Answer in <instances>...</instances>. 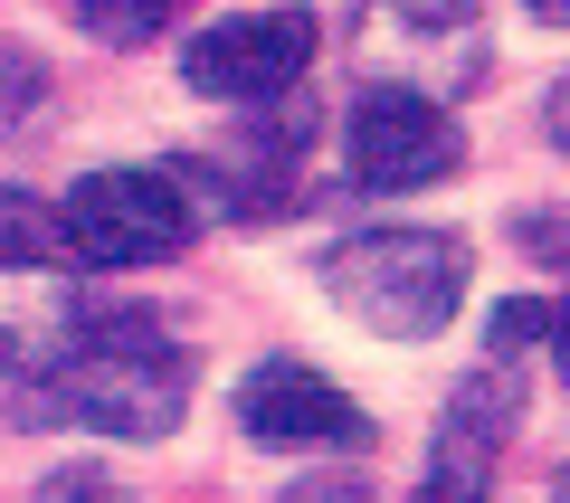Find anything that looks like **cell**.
Here are the masks:
<instances>
[{
    "label": "cell",
    "instance_id": "5bb4252c",
    "mask_svg": "<svg viewBox=\"0 0 570 503\" xmlns=\"http://www.w3.org/2000/svg\"><path fill=\"white\" fill-rule=\"evenodd\" d=\"M532 20H551V29H570V0H523Z\"/></svg>",
    "mask_w": 570,
    "mask_h": 503
},
{
    "label": "cell",
    "instance_id": "8fae6325",
    "mask_svg": "<svg viewBox=\"0 0 570 503\" xmlns=\"http://www.w3.org/2000/svg\"><path fill=\"white\" fill-rule=\"evenodd\" d=\"M39 503H124V494H105L96 475H48V484H39Z\"/></svg>",
    "mask_w": 570,
    "mask_h": 503
},
{
    "label": "cell",
    "instance_id": "277c9868",
    "mask_svg": "<svg viewBox=\"0 0 570 503\" xmlns=\"http://www.w3.org/2000/svg\"><path fill=\"white\" fill-rule=\"evenodd\" d=\"M343 142H352V181L362 190H428V181H448L456 161H466L456 115L438 96H419V86H371L352 105Z\"/></svg>",
    "mask_w": 570,
    "mask_h": 503
},
{
    "label": "cell",
    "instance_id": "7a4b0ae2",
    "mask_svg": "<svg viewBox=\"0 0 570 503\" xmlns=\"http://www.w3.org/2000/svg\"><path fill=\"white\" fill-rule=\"evenodd\" d=\"M48 408L96 427V437H171L190 408V362L171 343H153L142 323L96 314V333L48 371Z\"/></svg>",
    "mask_w": 570,
    "mask_h": 503
},
{
    "label": "cell",
    "instance_id": "6da1fadb",
    "mask_svg": "<svg viewBox=\"0 0 570 503\" xmlns=\"http://www.w3.org/2000/svg\"><path fill=\"white\" fill-rule=\"evenodd\" d=\"M314 285H324L362 333L428 343V333H448V323H456V295H466V247H456L448 228H362V238L324 247Z\"/></svg>",
    "mask_w": 570,
    "mask_h": 503
},
{
    "label": "cell",
    "instance_id": "52a82bcc",
    "mask_svg": "<svg viewBox=\"0 0 570 503\" xmlns=\"http://www.w3.org/2000/svg\"><path fill=\"white\" fill-rule=\"evenodd\" d=\"M504 408H513L504 371H485V381L448 408V427H438V465H428L419 503H494V437H504Z\"/></svg>",
    "mask_w": 570,
    "mask_h": 503
},
{
    "label": "cell",
    "instance_id": "3957f363",
    "mask_svg": "<svg viewBox=\"0 0 570 503\" xmlns=\"http://www.w3.org/2000/svg\"><path fill=\"white\" fill-rule=\"evenodd\" d=\"M58 247L86 266H153L190 247V200L171 171H86L58 209Z\"/></svg>",
    "mask_w": 570,
    "mask_h": 503
},
{
    "label": "cell",
    "instance_id": "30bf717a",
    "mask_svg": "<svg viewBox=\"0 0 570 503\" xmlns=\"http://www.w3.org/2000/svg\"><path fill=\"white\" fill-rule=\"evenodd\" d=\"M542 333H551V304L513 295L504 314H494V362H504V352H523V343H542Z\"/></svg>",
    "mask_w": 570,
    "mask_h": 503
},
{
    "label": "cell",
    "instance_id": "7c38bea8",
    "mask_svg": "<svg viewBox=\"0 0 570 503\" xmlns=\"http://www.w3.org/2000/svg\"><path fill=\"white\" fill-rule=\"evenodd\" d=\"M551 362L570 371V304H551Z\"/></svg>",
    "mask_w": 570,
    "mask_h": 503
},
{
    "label": "cell",
    "instance_id": "5b68a950",
    "mask_svg": "<svg viewBox=\"0 0 570 503\" xmlns=\"http://www.w3.org/2000/svg\"><path fill=\"white\" fill-rule=\"evenodd\" d=\"M305 58H314L305 10H238V20H209L181 48V77L219 105H276V96H295Z\"/></svg>",
    "mask_w": 570,
    "mask_h": 503
},
{
    "label": "cell",
    "instance_id": "4fadbf2b",
    "mask_svg": "<svg viewBox=\"0 0 570 503\" xmlns=\"http://www.w3.org/2000/svg\"><path fill=\"white\" fill-rule=\"evenodd\" d=\"M551 142L570 152V77H561V96H551Z\"/></svg>",
    "mask_w": 570,
    "mask_h": 503
},
{
    "label": "cell",
    "instance_id": "9c48e42d",
    "mask_svg": "<svg viewBox=\"0 0 570 503\" xmlns=\"http://www.w3.org/2000/svg\"><path fill=\"white\" fill-rule=\"evenodd\" d=\"M39 96H48V67L29 58V48H0V134H10Z\"/></svg>",
    "mask_w": 570,
    "mask_h": 503
},
{
    "label": "cell",
    "instance_id": "ba28073f",
    "mask_svg": "<svg viewBox=\"0 0 570 503\" xmlns=\"http://www.w3.org/2000/svg\"><path fill=\"white\" fill-rule=\"evenodd\" d=\"M67 10H77L86 39H105V48H142L153 29L171 20V10H181V0H67Z\"/></svg>",
    "mask_w": 570,
    "mask_h": 503
},
{
    "label": "cell",
    "instance_id": "8992f818",
    "mask_svg": "<svg viewBox=\"0 0 570 503\" xmlns=\"http://www.w3.org/2000/svg\"><path fill=\"white\" fill-rule=\"evenodd\" d=\"M238 427L257 446H352V437H371L362 400L343 381H324L314 362H257L238 381Z\"/></svg>",
    "mask_w": 570,
    "mask_h": 503
}]
</instances>
